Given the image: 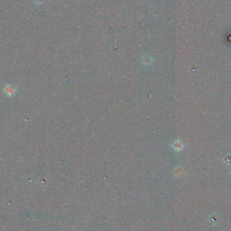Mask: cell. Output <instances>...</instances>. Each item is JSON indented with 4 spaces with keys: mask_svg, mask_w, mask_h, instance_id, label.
Here are the masks:
<instances>
[{
    "mask_svg": "<svg viewBox=\"0 0 231 231\" xmlns=\"http://www.w3.org/2000/svg\"><path fill=\"white\" fill-rule=\"evenodd\" d=\"M172 147L175 151H177V152H179V151H181L183 149L184 144L183 143V142H182L181 141H180L179 139H177L174 142L173 144H172Z\"/></svg>",
    "mask_w": 231,
    "mask_h": 231,
    "instance_id": "cell-2",
    "label": "cell"
},
{
    "mask_svg": "<svg viewBox=\"0 0 231 231\" xmlns=\"http://www.w3.org/2000/svg\"><path fill=\"white\" fill-rule=\"evenodd\" d=\"M224 162L227 165L231 164V155H226V157L224 158Z\"/></svg>",
    "mask_w": 231,
    "mask_h": 231,
    "instance_id": "cell-4",
    "label": "cell"
},
{
    "mask_svg": "<svg viewBox=\"0 0 231 231\" xmlns=\"http://www.w3.org/2000/svg\"><path fill=\"white\" fill-rule=\"evenodd\" d=\"M45 1V0H34V1L37 4H38V5H41L42 4L44 3Z\"/></svg>",
    "mask_w": 231,
    "mask_h": 231,
    "instance_id": "cell-6",
    "label": "cell"
},
{
    "mask_svg": "<svg viewBox=\"0 0 231 231\" xmlns=\"http://www.w3.org/2000/svg\"><path fill=\"white\" fill-rule=\"evenodd\" d=\"M152 63V59L150 56L149 55H145L142 58V64L144 65L145 66H148L149 65L151 64Z\"/></svg>",
    "mask_w": 231,
    "mask_h": 231,
    "instance_id": "cell-3",
    "label": "cell"
},
{
    "mask_svg": "<svg viewBox=\"0 0 231 231\" xmlns=\"http://www.w3.org/2000/svg\"><path fill=\"white\" fill-rule=\"evenodd\" d=\"M16 91V88L12 85H8L6 86L5 89H4V92L5 94L8 97H11L15 94Z\"/></svg>",
    "mask_w": 231,
    "mask_h": 231,
    "instance_id": "cell-1",
    "label": "cell"
},
{
    "mask_svg": "<svg viewBox=\"0 0 231 231\" xmlns=\"http://www.w3.org/2000/svg\"><path fill=\"white\" fill-rule=\"evenodd\" d=\"M218 221V217L217 216H212L210 218V222L213 223V225H216Z\"/></svg>",
    "mask_w": 231,
    "mask_h": 231,
    "instance_id": "cell-5",
    "label": "cell"
}]
</instances>
